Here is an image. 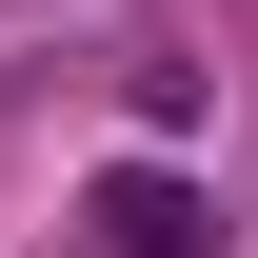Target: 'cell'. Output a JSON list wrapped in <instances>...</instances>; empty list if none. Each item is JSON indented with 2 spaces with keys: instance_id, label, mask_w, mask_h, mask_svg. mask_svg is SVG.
<instances>
[{
  "instance_id": "cell-1",
  "label": "cell",
  "mask_w": 258,
  "mask_h": 258,
  "mask_svg": "<svg viewBox=\"0 0 258 258\" xmlns=\"http://www.w3.org/2000/svg\"><path fill=\"white\" fill-rule=\"evenodd\" d=\"M219 219H199V179H159V159H119L99 179V258H199Z\"/></svg>"
}]
</instances>
